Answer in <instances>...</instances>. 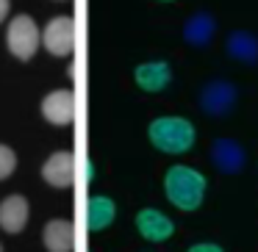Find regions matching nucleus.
Masks as SVG:
<instances>
[{"mask_svg":"<svg viewBox=\"0 0 258 252\" xmlns=\"http://www.w3.org/2000/svg\"><path fill=\"white\" fill-rule=\"evenodd\" d=\"M9 9H12V0H0V23H6Z\"/></svg>","mask_w":258,"mask_h":252,"instance_id":"obj_18","label":"nucleus"},{"mask_svg":"<svg viewBox=\"0 0 258 252\" xmlns=\"http://www.w3.org/2000/svg\"><path fill=\"white\" fill-rule=\"evenodd\" d=\"M42 244L47 252H73L75 249V224L67 219H50L42 230Z\"/></svg>","mask_w":258,"mask_h":252,"instance_id":"obj_10","label":"nucleus"},{"mask_svg":"<svg viewBox=\"0 0 258 252\" xmlns=\"http://www.w3.org/2000/svg\"><path fill=\"white\" fill-rule=\"evenodd\" d=\"M42 45V31L31 14H17L6 28V47L17 61H31Z\"/></svg>","mask_w":258,"mask_h":252,"instance_id":"obj_3","label":"nucleus"},{"mask_svg":"<svg viewBox=\"0 0 258 252\" xmlns=\"http://www.w3.org/2000/svg\"><path fill=\"white\" fill-rule=\"evenodd\" d=\"M136 230H139V235L145 241L161 244V241L172 238L175 222L167 216V213L158 211V208H142V211L136 213Z\"/></svg>","mask_w":258,"mask_h":252,"instance_id":"obj_8","label":"nucleus"},{"mask_svg":"<svg viewBox=\"0 0 258 252\" xmlns=\"http://www.w3.org/2000/svg\"><path fill=\"white\" fill-rule=\"evenodd\" d=\"M161 3H169V0H161Z\"/></svg>","mask_w":258,"mask_h":252,"instance_id":"obj_20","label":"nucleus"},{"mask_svg":"<svg viewBox=\"0 0 258 252\" xmlns=\"http://www.w3.org/2000/svg\"><path fill=\"white\" fill-rule=\"evenodd\" d=\"M236 100H239V92L225 78H214L200 89V108L208 117H228L233 111Z\"/></svg>","mask_w":258,"mask_h":252,"instance_id":"obj_5","label":"nucleus"},{"mask_svg":"<svg viewBox=\"0 0 258 252\" xmlns=\"http://www.w3.org/2000/svg\"><path fill=\"white\" fill-rule=\"evenodd\" d=\"M189 252H225L219 244H211V241H203V244H191Z\"/></svg>","mask_w":258,"mask_h":252,"instance_id":"obj_17","label":"nucleus"},{"mask_svg":"<svg viewBox=\"0 0 258 252\" xmlns=\"http://www.w3.org/2000/svg\"><path fill=\"white\" fill-rule=\"evenodd\" d=\"M0 252H3V244H0Z\"/></svg>","mask_w":258,"mask_h":252,"instance_id":"obj_19","label":"nucleus"},{"mask_svg":"<svg viewBox=\"0 0 258 252\" xmlns=\"http://www.w3.org/2000/svg\"><path fill=\"white\" fill-rule=\"evenodd\" d=\"M214 34H217V20L208 12L191 14L183 25V39H186V45H191V47H208L214 39Z\"/></svg>","mask_w":258,"mask_h":252,"instance_id":"obj_15","label":"nucleus"},{"mask_svg":"<svg viewBox=\"0 0 258 252\" xmlns=\"http://www.w3.org/2000/svg\"><path fill=\"white\" fill-rule=\"evenodd\" d=\"M86 227L92 230V233H100V230H106L108 224L117 219V205H114L111 197L106 194H92L89 200H86Z\"/></svg>","mask_w":258,"mask_h":252,"instance_id":"obj_14","label":"nucleus"},{"mask_svg":"<svg viewBox=\"0 0 258 252\" xmlns=\"http://www.w3.org/2000/svg\"><path fill=\"white\" fill-rule=\"evenodd\" d=\"M211 163L222 175H239L247 163V152L236 139H214L211 144Z\"/></svg>","mask_w":258,"mask_h":252,"instance_id":"obj_9","label":"nucleus"},{"mask_svg":"<svg viewBox=\"0 0 258 252\" xmlns=\"http://www.w3.org/2000/svg\"><path fill=\"white\" fill-rule=\"evenodd\" d=\"M147 139L156 144V150L183 155L195 147V125L183 117H158L147 125Z\"/></svg>","mask_w":258,"mask_h":252,"instance_id":"obj_2","label":"nucleus"},{"mask_svg":"<svg viewBox=\"0 0 258 252\" xmlns=\"http://www.w3.org/2000/svg\"><path fill=\"white\" fill-rule=\"evenodd\" d=\"M14 166H17V155H14V150L9 144H0V180L12 178Z\"/></svg>","mask_w":258,"mask_h":252,"instance_id":"obj_16","label":"nucleus"},{"mask_svg":"<svg viewBox=\"0 0 258 252\" xmlns=\"http://www.w3.org/2000/svg\"><path fill=\"white\" fill-rule=\"evenodd\" d=\"M225 50L233 61L247 64V67H255L258 64V36L250 31H230L228 42H225Z\"/></svg>","mask_w":258,"mask_h":252,"instance_id":"obj_13","label":"nucleus"},{"mask_svg":"<svg viewBox=\"0 0 258 252\" xmlns=\"http://www.w3.org/2000/svg\"><path fill=\"white\" fill-rule=\"evenodd\" d=\"M206 178L195 166L175 163L164 175V194L178 211H197L206 200Z\"/></svg>","mask_w":258,"mask_h":252,"instance_id":"obj_1","label":"nucleus"},{"mask_svg":"<svg viewBox=\"0 0 258 252\" xmlns=\"http://www.w3.org/2000/svg\"><path fill=\"white\" fill-rule=\"evenodd\" d=\"M78 155L70 150H58L42 163V180L53 189H70L75 186V178H78Z\"/></svg>","mask_w":258,"mask_h":252,"instance_id":"obj_6","label":"nucleus"},{"mask_svg":"<svg viewBox=\"0 0 258 252\" xmlns=\"http://www.w3.org/2000/svg\"><path fill=\"white\" fill-rule=\"evenodd\" d=\"M39 111L50 125H58V128L73 125L75 117H78V97H75L73 89H56L42 100Z\"/></svg>","mask_w":258,"mask_h":252,"instance_id":"obj_7","label":"nucleus"},{"mask_svg":"<svg viewBox=\"0 0 258 252\" xmlns=\"http://www.w3.org/2000/svg\"><path fill=\"white\" fill-rule=\"evenodd\" d=\"M134 78L139 83V89H145V92H164L169 86V80H172V67L167 61H161V58L145 61L136 67Z\"/></svg>","mask_w":258,"mask_h":252,"instance_id":"obj_11","label":"nucleus"},{"mask_svg":"<svg viewBox=\"0 0 258 252\" xmlns=\"http://www.w3.org/2000/svg\"><path fill=\"white\" fill-rule=\"evenodd\" d=\"M75 39H78V25H75V17H67V14H58L42 31V45L50 56L67 58L75 53Z\"/></svg>","mask_w":258,"mask_h":252,"instance_id":"obj_4","label":"nucleus"},{"mask_svg":"<svg viewBox=\"0 0 258 252\" xmlns=\"http://www.w3.org/2000/svg\"><path fill=\"white\" fill-rule=\"evenodd\" d=\"M31 216V205L23 194H12L0 202V227L6 233H20L28 224Z\"/></svg>","mask_w":258,"mask_h":252,"instance_id":"obj_12","label":"nucleus"}]
</instances>
